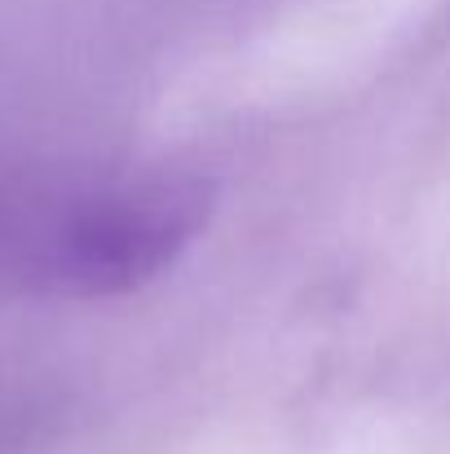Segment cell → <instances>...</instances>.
<instances>
[{
  "mask_svg": "<svg viewBox=\"0 0 450 454\" xmlns=\"http://www.w3.org/2000/svg\"><path fill=\"white\" fill-rule=\"evenodd\" d=\"M208 216L199 181H154L62 216L40 239L36 270L67 292H120L150 278Z\"/></svg>",
  "mask_w": 450,
  "mask_h": 454,
  "instance_id": "obj_1",
  "label": "cell"
}]
</instances>
